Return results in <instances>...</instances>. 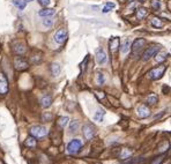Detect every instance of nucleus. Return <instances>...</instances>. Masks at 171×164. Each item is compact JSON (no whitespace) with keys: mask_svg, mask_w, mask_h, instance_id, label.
Masks as SVG:
<instances>
[{"mask_svg":"<svg viewBox=\"0 0 171 164\" xmlns=\"http://www.w3.org/2000/svg\"><path fill=\"white\" fill-rule=\"evenodd\" d=\"M120 46V51H122V53H127L129 51V47H131V42H129V39L125 38L124 41L122 42V44H119Z\"/></svg>","mask_w":171,"mask_h":164,"instance_id":"obj_18","label":"nucleus"},{"mask_svg":"<svg viewBox=\"0 0 171 164\" xmlns=\"http://www.w3.org/2000/svg\"><path fill=\"white\" fill-rule=\"evenodd\" d=\"M96 60L99 65H104L107 62V53L103 49H99L96 53Z\"/></svg>","mask_w":171,"mask_h":164,"instance_id":"obj_13","label":"nucleus"},{"mask_svg":"<svg viewBox=\"0 0 171 164\" xmlns=\"http://www.w3.org/2000/svg\"><path fill=\"white\" fill-rule=\"evenodd\" d=\"M88 59H89V58H88V56H87V57H86V59H84V62H82V65H81V68L83 69V71H84V68H86V64H87Z\"/></svg>","mask_w":171,"mask_h":164,"instance_id":"obj_37","label":"nucleus"},{"mask_svg":"<svg viewBox=\"0 0 171 164\" xmlns=\"http://www.w3.org/2000/svg\"><path fill=\"white\" fill-rule=\"evenodd\" d=\"M42 59H43V53L41 51H35L30 57V61L33 64H38V62L42 61Z\"/></svg>","mask_w":171,"mask_h":164,"instance_id":"obj_17","label":"nucleus"},{"mask_svg":"<svg viewBox=\"0 0 171 164\" xmlns=\"http://www.w3.org/2000/svg\"><path fill=\"white\" fill-rule=\"evenodd\" d=\"M50 72L53 77H58L61 72V67L58 62H52L51 66H50Z\"/></svg>","mask_w":171,"mask_h":164,"instance_id":"obj_16","label":"nucleus"},{"mask_svg":"<svg viewBox=\"0 0 171 164\" xmlns=\"http://www.w3.org/2000/svg\"><path fill=\"white\" fill-rule=\"evenodd\" d=\"M163 160H164V156L162 155V156H158V157H156V158H154L150 164H161L163 162Z\"/></svg>","mask_w":171,"mask_h":164,"instance_id":"obj_33","label":"nucleus"},{"mask_svg":"<svg viewBox=\"0 0 171 164\" xmlns=\"http://www.w3.org/2000/svg\"><path fill=\"white\" fill-rule=\"evenodd\" d=\"M37 1L39 2V5H42V6H48L51 0H37Z\"/></svg>","mask_w":171,"mask_h":164,"instance_id":"obj_35","label":"nucleus"},{"mask_svg":"<svg viewBox=\"0 0 171 164\" xmlns=\"http://www.w3.org/2000/svg\"><path fill=\"white\" fill-rule=\"evenodd\" d=\"M96 82L98 86H102L105 82V77H104V74L102 72H97L96 73Z\"/></svg>","mask_w":171,"mask_h":164,"instance_id":"obj_27","label":"nucleus"},{"mask_svg":"<svg viewBox=\"0 0 171 164\" xmlns=\"http://www.w3.org/2000/svg\"><path fill=\"white\" fill-rule=\"evenodd\" d=\"M52 23H53V21H52V20L51 19H44L43 20V24H44V26H45V27H51V26H52Z\"/></svg>","mask_w":171,"mask_h":164,"instance_id":"obj_34","label":"nucleus"},{"mask_svg":"<svg viewBox=\"0 0 171 164\" xmlns=\"http://www.w3.org/2000/svg\"><path fill=\"white\" fill-rule=\"evenodd\" d=\"M82 133H83V137H86V140H91L95 135V127L91 124L87 122L82 127Z\"/></svg>","mask_w":171,"mask_h":164,"instance_id":"obj_9","label":"nucleus"},{"mask_svg":"<svg viewBox=\"0 0 171 164\" xmlns=\"http://www.w3.org/2000/svg\"><path fill=\"white\" fill-rule=\"evenodd\" d=\"M131 1H132V0H131Z\"/></svg>","mask_w":171,"mask_h":164,"instance_id":"obj_40","label":"nucleus"},{"mask_svg":"<svg viewBox=\"0 0 171 164\" xmlns=\"http://www.w3.org/2000/svg\"><path fill=\"white\" fill-rule=\"evenodd\" d=\"M12 2H13V5H14L16 8H19L21 11L24 9L26 6H27V1H26V0H12Z\"/></svg>","mask_w":171,"mask_h":164,"instance_id":"obj_24","label":"nucleus"},{"mask_svg":"<svg viewBox=\"0 0 171 164\" xmlns=\"http://www.w3.org/2000/svg\"><path fill=\"white\" fill-rule=\"evenodd\" d=\"M137 113H138V117H139V118L143 119V118H147V117L150 116V110H149L146 105H141V107H138Z\"/></svg>","mask_w":171,"mask_h":164,"instance_id":"obj_12","label":"nucleus"},{"mask_svg":"<svg viewBox=\"0 0 171 164\" xmlns=\"http://www.w3.org/2000/svg\"><path fill=\"white\" fill-rule=\"evenodd\" d=\"M114 8V4L113 2H108L104 7H103V9H102V12L103 13H108V12H110L111 9H113Z\"/></svg>","mask_w":171,"mask_h":164,"instance_id":"obj_32","label":"nucleus"},{"mask_svg":"<svg viewBox=\"0 0 171 164\" xmlns=\"http://www.w3.org/2000/svg\"><path fill=\"white\" fill-rule=\"evenodd\" d=\"M9 90L8 87V80L4 72H0V95L5 96Z\"/></svg>","mask_w":171,"mask_h":164,"instance_id":"obj_8","label":"nucleus"},{"mask_svg":"<svg viewBox=\"0 0 171 164\" xmlns=\"http://www.w3.org/2000/svg\"><path fill=\"white\" fill-rule=\"evenodd\" d=\"M0 51H1V46H0Z\"/></svg>","mask_w":171,"mask_h":164,"instance_id":"obj_39","label":"nucleus"},{"mask_svg":"<svg viewBox=\"0 0 171 164\" xmlns=\"http://www.w3.org/2000/svg\"><path fill=\"white\" fill-rule=\"evenodd\" d=\"M52 118H53V116H52V113H51V112H44V113L42 115V122H51V120H52Z\"/></svg>","mask_w":171,"mask_h":164,"instance_id":"obj_31","label":"nucleus"},{"mask_svg":"<svg viewBox=\"0 0 171 164\" xmlns=\"http://www.w3.org/2000/svg\"><path fill=\"white\" fill-rule=\"evenodd\" d=\"M150 24H152L154 28H162L163 27V21L160 19V17H153L150 20Z\"/></svg>","mask_w":171,"mask_h":164,"instance_id":"obj_25","label":"nucleus"},{"mask_svg":"<svg viewBox=\"0 0 171 164\" xmlns=\"http://www.w3.org/2000/svg\"><path fill=\"white\" fill-rule=\"evenodd\" d=\"M104 116H105V111L103 110V109H97L96 112L94 113V120L96 122H103V118H104Z\"/></svg>","mask_w":171,"mask_h":164,"instance_id":"obj_20","label":"nucleus"},{"mask_svg":"<svg viewBox=\"0 0 171 164\" xmlns=\"http://www.w3.org/2000/svg\"><path fill=\"white\" fill-rule=\"evenodd\" d=\"M24 145L27 146V147H29V148H35L37 146V140L34 137H28L26 139V141H24Z\"/></svg>","mask_w":171,"mask_h":164,"instance_id":"obj_22","label":"nucleus"},{"mask_svg":"<svg viewBox=\"0 0 171 164\" xmlns=\"http://www.w3.org/2000/svg\"><path fill=\"white\" fill-rule=\"evenodd\" d=\"M147 45V41L144 38H137L134 41L132 44H131V56L133 59H138V58L140 57L141 53L143 52L144 47Z\"/></svg>","mask_w":171,"mask_h":164,"instance_id":"obj_1","label":"nucleus"},{"mask_svg":"<svg viewBox=\"0 0 171 164\" xmlns=\"http://www.w3.org/2000/svg\"><path fill=\"white\" fill-rule=\"evenodd\" d=\"M67 30L66 29H59V30L54 34V42L58 43V44H64L67 39Z\"/></svg>","mask_w":171,"mask_h":164,"instance_id":"obj_10","label":"nucleus"},{"mask_svg":"<svg viewBox=\"0 0 171 164\" xmlns=\"http://www.w3.org/2000/svg\"><path fill=\"white\" fill-rule=\"evenodd\" d=\"M13 66L18 72H24V71H27L29 68V62L22 56H16L14 58V60H13Z\"/></svg>","mask_w":171,"mask_h":164,"instance_id":"obj_3","label":"nucleus"},{"mask_svg":"<svg viewBox=\"0 0 171 164\" xmlns=\"http://www.w3.org/2000/svg\"><path fill=\"white\" fill-rule=\"evenodd\" d=\"M39 103H41V105H42L43 107H49L50 105L52 104V97L50 95L43 96L42 98H41V101H39Z\"/></svg>","mask_w":171,"mask_h":164,"instance_id":"obj_19","label":"nucleus"},{"mask_svg":"<svg viewBox=\"0 0 171 164\" xmlns=\"http://www.w3.org/2000/svg\"><path fill=\"white\" fill-rule=\"evenodd\" d=\"M81 147H82V142H81V140H79V139H74V140H72V141L68 143V146H67V152H68L69 154L74 155V154H78L80 152Z\"/></svg>","mask_w":171,"mask_h":164,"instance_id":"obj_7","label":"nucleus"},{"mask_svg":"<svg viewBox=\"0 0 171 164\" xmlns=\"http://www.w3.org/2000/svg\"><path fill=\"white\" fill-rule=\"evenodd\" d=\"M30 134L31 137H36V139H42L45 135H48V130H46V127L42 125H36L30 128Z\"/></svg>","mask_w":171,"mask_h":164,"instance_id":"obj_5","label":"nucleus"},{"mask_svg":"<svg viewBox=\"0 0 171 164\" xmlns=\"http://www.w3.org/2000/svg\"><path fill=\"white\" fill-rule=\"evenodd\" d=\"M165 71H167V65L162 64V65L155 67V68L150 69L148 72V74H147V77H148L150 80H160L161 77L164 75Z\"/></svg>","mask_w":171,"mask_h":164,"instance_id":"obj_2","label":"nucleus"},{"mask_svg":"<svg viewBox=\"0 0 171 164\" xmlns=\"http://www.w3.org/2000/svg\"><path fill=\"white\" fill-rule=\"evenodd\" d=\"M168 56H169V54H168L165 51H158V52H157V53H156L154 57H155V61H156V62L161 64V62H164V61L167 60Z\"/></svg>","mask_w":171,"mask_h":164,"instance_id":"obj_15","label":"nucleus"},{"mask_svg":"<svg viewBox=\"0 0 171 164\" xmlns=\"http://www.w3.org/2000/svg\"><path fill=\"white\" fill-rule=\"evenodd\" d=\"M160 49H161L160 45H157V44H152L148 49H146L143 51V53H142V60L148 61L150 58H153L158 51H160Z\"/></svg>","mask_w":171,"mask_h":164,"instance_id":"obj_4","label":"nucleus"},{"mask_svg":"<svg viewBox=\"0 0 171 164\" xmlns=\"http://www.w3.org/2000/svg\"><path fill=\"white\" fill-rule=\"evenodd\" d=\"M68 122H69V118L67 117V116H64V117H60V118L58 119V126L60 127V128H65L66 126L68 125Z\"/></svg>","mask_w":171,"mask_h":164,"instance_id":"obj_23","label":"nucleus"},{"mask_svg":"<svg viewBox=\"0 0 171 164\" xmlns=\"http://www.w3.org/2000/svg\"><path fill=\"white\" fill-rule=\"evenodd\" d=\"M119 44H120V38L119 37H112L109 41V49H110L111 53H116L119 49Z\"/></svg>","mask_w":171,"mask_h":164,"instance_id":"obj_11","label":"nucleus"},{"mask_svg":"<svg viewBox=\"0 0 171 164\" xmlns=\"http://www.w3.org/2000/svg\"><path fill=\"white\" fill-rule=\"evenodd\" d=\"M147 15H148V9H147V8L139 7L137 9V17L139 20H143Z\"/></svg>","mask_w":171,"mask_h":164,"instance_id":"obj_21","label":"nucleus"},{"mask_svg":"<svg viewBox=\"0 0 171 164\" xmlns=\"http://www.w3.org/2000/svg\"><path fill=\"white\" fill-rule=\"evenodd\" d=\"M12 49L16 56H23L27 52V45L22 41H15L12 43Z\"/></svg>","mask_w":171,"mask_h":164,"instance_id":"obj_6","label":"nucleus"},{"mask_svg":"<svg viewBox=\"0 0 171 164\" xmlns=\"http://www.w3.org/2000/svg\"><path fill=\"white\" fill-rule=\"evenodd\" d=\"M96 96H97V98L98 99H103L105 97V95H104V92H96Z\"/></svg>","mask_w":171,"mask_h":164,"instance_id":"obj_36","label":"nucleus"},{"mask_svg":"<svg viewBox=\"0 0 171 164\" xmlns=\"http://www.w3.org/2000/svg\"><path fill=\"white\" fill-rule=\"evenodd\" d=\"M157 101H158V98H157V96H156L155 94H150V95L147 97V103L150 104V105L156 104L157 103Z\"/></svg>","mask_w":171,"mask_h":164,"instance_id":"obj_30","label":"nucleus"},{"mask_svg":"<svg viewBox=\"0 0 171 164\" xmlns=\"http://www.w3.org/2000/svg\"><path fill=\"white\" fill-rule=\"evenodd\" d=\"M56 14L54 8H43L38 12V15L42 16V17H48V16H52Z\"/></svg>","mask_w":171,"mask_h":164,"instance_id":"obj_14","label":"nucleus"},{"mask_svg":"<svg viewBox=\"0 0 171 164\" xmlns=\"http://www.w3.org/2000/svg\"><path fill=\"white\" fill-rule=\"evenodd\" d=\"M150 6H152V9L153 11H160L161 9V1L160 0H152L150 1Z\"/></svg>","mask_w":171,"mask_h":164,"instance_id":"obj_29","label":"nucleus"},{"mask_svg":"<svg viewBox=\"0 0 171 164\" xmlns=\"http://www.w3.org/2000/svg\"><path fill=\"white\" fill-rule=\"evenodd\" d=\"M131 155H132V152H131L129 149L125 148V149H123L122 150V153H120L119 157H120V160H127V158L131 157Z\"/></svg>","mask_w":171,"mask_h":164,"instance_id":"obj_26","label":"nucleus"},{"mask_svg":"<svg viewBox=\"0 0 171 164\" xmlns=\"http://www.w3.org/2000/svg\"><path fill=\"white\" fill-rule=\"evenodd\" d=\"M26 1H28V2H29V1H33V0H26Z\"/></svg>","mask_w":171,"mask_h":164,"instance_id":"obj_38","label":"nucleus"},{"mask_svg":"<svg viewBox=\"0 0 171 164\" xmlns=\"http://www.w3.org/2000/svg\"><path fill=\"white\" fill-rule=\"evenodd\" d=\"M79 126H80V124H79L78 120H73V122H71V125H69V131L72 133H75L79 130Z\"/></svg>","mask_w":171,"mask_h":164,"instance_id":"obj_28","label":"nucleus"}]
</instances>
